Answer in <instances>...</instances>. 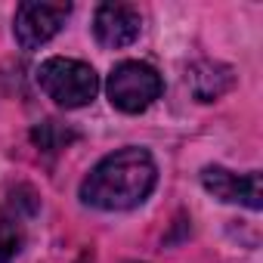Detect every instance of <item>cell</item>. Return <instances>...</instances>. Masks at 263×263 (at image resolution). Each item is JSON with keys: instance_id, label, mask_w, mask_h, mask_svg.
<instances>
[{"instance_id": "1", "label": "cell", "mask_w": 263, "mask_h": 263, "mask_svg": "<svg viewBox=\"0 0 263 263\" xmlns=\"http://www.w3.org/2000/svg\"><path fill=\"white\" fill-rule=\"evenodd\" d=\"M158 167L140 146H127L105 155L81 183V201L99 211H130L155 189Z\"/></svg>"}, {"instance_id": "2", "label": "cell", "mask_w": 263, "mask_h": 263, "mask_svg": "<svg viewBox=\"0 0 263 263\" xmlns=\"http://www.w3.org/2000/svg\"><path fill=\"white\" fill-rule=\"evenodd\" d=\"M37 84L62 108H81V105L93 102L99 93V74L87 62L65 59V56H53V59L41 62Z\"/></svg>"}, {"instance_id": "3", "label": "cell", "mask_w": 263, "mask_h": 263, "mask_svg": "<svg viewBox=\"0 0 263 263\" xmlns=\"http://www.w3.org/2000/svg\"><path fill=\"white\" fill-rule=\"evenodd\" d=\"M105 90L118 111L140 115L161 96L164 84H161V74L146 62H121L111 68Z\"/></svg>"}, {"instance_id": "4", "label": "cell", "mask_w": 263, "mask_h": 263, "mask_svg": "<svg viewBox=\"0 0 263 263\" xmlns=\"http://www.w3.org/2000/svg\"><path fill=\"white\" fill-rule=\"evenodd\" d=\"M71 7L68 4H37V0H28L16 10V22H13V34L16 44L22 50H37L47 41H53L59 34V28L65 25Z\"/></svg>"}, {"instance_id": "5", "label": "cell", "mask_w": 263, "mask_h": 263, "mask_svg": "<svg viewBox=\"0 0 263 263\" xmlns=\"http://www.w3.org/2000/svg\"><path fill=\"white\" fill-rule=\"evenodd\" d=\"M201 186L217 201L245 204L251 211L263 208V186H260V174L257 171H251V174H232V171H226L220 164H208L201 171Z\"/></svg>"}, {"instance_id": "6", "label": "cell", "mask_w": 263, "mask_h": 263, "mask_svg": "<svg viewBox=\"0 0 263 263\" xmlns=\"http://www.w3.org/2000/svg\"><path fill=\"white\" fill-rule=\"evenodd\" d=\"M140 28H143L140 13L127 4H102L93 16V34L108 50H121L127 44H134L140 37Z\"/></svg>"}, {"instance_id": "7", "label": "cell", "mask_w": 263, "mask_h": 263, "mask_svg": "<svg viewBox=\"0 0 263 263\" xmlns=\"http://www.w3.org/2000/svg\"><path fill=\"white\" fill-rule=\"evenodd\" d=\"M186 84H189V90H192V96H195L198 102H214V99H220L223 93L232 90L235 71H232L226 62H211V59H204V62H195V65L189 68Z\"/></svg>"}, {"instance_id": "8", "label": "cell", "mask_w": 263, "mask_h": 263, "mask_svg": "<svg viewBox=\"0 0 263 263\" xmlns=\"http://www.w3.org/2000/svg\"><path fill=\"white\" fill-rule=\"evenodd\" d=\"M31 140H34V146L37 149H44V152H59V149H65L68 143H74L78 140V134L71 127H65V124H59V121H44V124H37L34 130H31Z\"/></svg>"}, {"instance_id": "9", "label": "cell", "mask_w": 263, "mask_h": 263, "mask_svg": "<svg viewBox=\"0 0 263 263\" xmlns=\"http://www.w3.org/2000/svg\"><path fill=\"white\" fill-rule=\"evenodd\" d=\"M22 241H25V235H22L19 217L0 208V263H13L22 251Z\"/></svg>"}, {"instance_id": "10", "label": "cell", "mask_w": 263, "mask_h": 263, "mask_svg": "<svg viewBox=\"0 0 263 263\" xmlns=\"http://www.w3.org/2000/svg\"><path fill=\"white\" fill-rule=\"evenodd\" d=\"M78 263H93V254H81V257H78Z\"/></svg>"}]
</instances>
